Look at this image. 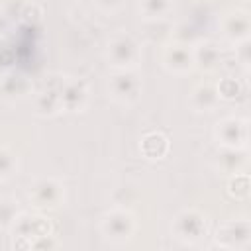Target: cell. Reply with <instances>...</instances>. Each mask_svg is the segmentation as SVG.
Instances as JSON below:
<instances>
[{
	"label": "cell",
	"mask_w": 251,
	"mask_h": 251,
	"mask_svg": "<svg viewBox=\"0 0 251 251\" xmlns=\"http://www.w3.org/2000/svg\"><path fill=\"white\" fill-rule=\"evenodd\" d=\"M65 80L57 84H45V88L35 96V112L39 116H55L63 110L61 106V86Z\"/></svg>",
	"instance_id": "8fae6325"
},
{
	"label": "cell",
	"mask_w": 251,
	"mask_h": 251,
	"mask_svg": "<svg viewBox=\"0 0 251 251\" xmlns=\"http://www.w3.org/2000/svg\"><path fill=\"white\" fill-rule=\"evenodd\" d=\"M218 102H220L218 90L208 82H200L190 92V104L196 112H212L218 106Z\"/></svg>",
	"instance_id": "9a60e30c"
},
{
	"label": "cell",
	"mask_w": 251,
	"mask_h": 251,
	"mask_svg": "<svg viewBox=\"0 0 251 251\" xmlns=\"http://www.w3.org/2000/svg\"><path fill=\"white\" fill-rule=\"evenodd\" d=\"M94 4L104 12H116L124 4V0H94Z\"/></svg>",
	"instance_id": "d4e9b609"
},
{
	"label": "cell",
	"mask_w": 251,
	"mask_h": 251,
	"mask_svg": "<svg viewBox=\"0 0 251 251\" xmlns=\"http://www.w3.org/2000/svg\"><path fill=\"white\" fill-rule=\"evenodd\" d=\"M6 25H8V20H6V14L0 10V35L6 31Z\"/></svg>",
	"instance_id": "484cf974"
},
{
	"label": "cell",
	"mask_w": 251,
	"mask_h": 251,
	"mask_svg": "<svg viewBox=\"0 0 251 251\" xmlns=\"http://www.w3.org/2000/svg\"><path fill=\"white\" fill-rule=\"evenodd\" d=\"M108 88L112 92V96L122 102V104H131L139 98L141 94V80L139 76L131 71V69H118L110 80H108Z\"/></svg>",
	"instance_id": "277c9868"
},
{
	"label": "cell",
	"mask_w": 251,
	"mask_h": 251,
	"mask_svg": "<svg viewBox=\"0 0 251 251\" xmlns=\"http://www.w3.org/2000/svg\"><path fill=\"white\" fill-rule=\"evenodd\" d=\"M102 233L108 239L114 241H124L127 237H131V233L135 231V218L131 212L126 210H112L110 214L104 216L102 220Z\"/></svg>",
	"instance_id": "ba28073f"
},
{
	"label": "cell",
	"mask_w": 251,
	"mask_h": 251,
	"mask_svg": "<svg viewBox=\"0 0 251 251\" xmlns=\"http://www.w3.org/2000/svg\"><path fill=\"white\" fill-rule=\"evenodd\" d=\"M14 226V235L20 239H25L22 247H39V239H47L53 231L51 222L43 216H29V214H18Z\"/></svg>",
	"instance_id": "6da1fadb"
},
{
	"label": "cell",
	"mask_w": 251,
	"mask_h": 251,
	"mask_svg": "<svg viewBox=\"0 0 251 251\" xmlns=\"http://www.w3.org/2000/svg\"><path fill=\"white\" fill-rule=\"evenodd\" d=\"M41 16H43V10H41L37 4H25V6L22 8V18H24V22H27V24H37V22H41Z\"/></svg>",
	"instance_id": "603a6c76"
},
{
	"label": "cell",
	"mask_w": 251,
	"mask_h": 251,
	"mask_svg": "<svg viewBox=\"0 0 251 251\" xmlns=\"http://www.w3.org/2000/svg\"><path fill=\"white\" fill-rule=\"evenodd\" d=\"M63 198H65L63 184L55 178H39L29 188V200L33 202L35 208H41V210L57 208L63 202Z\"/></svg>",
	"instance_id": "52a82bcc"
},
{
	"label": "cell",
	"mask_w": 251,
	"mask_h": 251,
	"mask_svg": "<svg viewBox=\"0 0 251 251\" xmlns=\"http://www.w3.org/2000/svg\"><path fill=\"white\" fill-rule=\"evenodd\" d=\"M18 218V206L14 200H0V226H12Z\"/></svg>",
	"instance_id": "7402d4cb"
},
{
	"label": "cell",
	"mask_w": 251,
	"mask_h": 251,
	"mask_svg": "<svg viewBox=\"0 0 251 251\" xmlns=\"http://www.w3.org/2000/svg\"><path fill=\"white\" fill-rule=\"evenodd\" d=\"M249 29H251V24H249V14L245 10H235L227 14V18L224 20V35L233 43L247 39Z\"/></svg>",
	"instance_id": "7c38bea8"
},
{
	"label": "cell",
	"mask_w": 251,
	"mask_h": 251,
	"mask_svg": "<svg viewBox=\"0 0 251 251\" xmlns=\"http://www.w3.org/2000/svg\"><path fill=\"white\" fill-rule=\"evenodd\" d=\"M0 90L6 98H24L31 90V82L22 75H6L0 82Z\"/></svg>",
	"instance_id": "2e32d148"
},
{
	"label": "cell",
	"mask_w": 251,
	"mask_h": 251,
	"mask_svg": "<svg viewBox=\"0 0 251 251\" xmlns=\"http://www.w3.org/2000/svg\"><path fill=\"white\" fill-rule=\"evenodd\" d=\"M192 59H194V65H198L202 71H212V69H216L220 65L222 53H220L218 43H214V41H200L192 49Z\"/></svg>",
	"instance_id": "5bb4252c"
},
{
	"label": "cell",
	"mask_w": 251,
	"mask_h": 251,
	"mask_svg": "<svg viewBox=\"0 0 251 251\" xmlns=\"http://www.w3.org/2000/svg\"><path fill=\"white\" fill-rule=\"evenodd\" d=\"M235 57H237V61H239L245 69L249 67V59H251V57H249V37L235 43Z\"/></svg>",
	"instance_id": "cb8c5ba5"
},
{
	"label": "cell",
	"mask_w": 251,
	"mask_h": 251,
	"mask_svg": "<svg viewBox=\"0 0 251 251\" xmlns=\"http://www.w3.org/2000/svg\"><path fill=\"white\" fill-rule=\"evenodd\" d=\"M243 163H245V157L241 149H235V147H224V151L218 155V165L227 173H239Z\"/></svg>",
	"instance_id": "ac0fdd59"
},
{
	"label": "cell",
	"mask_w": 251,
	"mask_h": 251,
	"mask_svg": "<svg viewBox=\"0 0 251 251\" xmlns=\"http://www.w3.org/2000/svg\"><path fill=\"white\" fill-rule=\"evenodd\" d=\"M141 51L137 41L127 33H118L108 43V59L116 69H131L139 63Z\"/></svg>",
	"instance_id": "7a4b0ae2"
},
{
	"label": "cell",
	"mask_w": 251,
	"mask_h": 251,
	"mask_svg": "<svg viewBox=\"0 0 251 251\" xmlns=\"http://www.w3.org/2000/svg\"><path fill=\"white\" fill-rule=\"evenodd\" d=\"M163 65L176 75L188 73L194 67V59H192V49L184 43H173L169 47H165L163 51Z\"/></svg>",
	"instance_id": "30bf717a"
},
{
	"label": "cell",
	"mask_w": 251,
	"mask_h": 251,
	"mask_svg": "<svg viewBox=\"0 0 251 251\" xmlns=\"http://www.w3.org/2000/svg\"><path fill=\"white\" fill-rule=\"evenodd\" d=\"M249 235H251V226L245 218L229 220L218 227L216 245L224 249H243L249 245Z\"/></svg>",
	"instance_id": "8992f818"
},
{
	"label": "cell",
	"mask_w": 251,
	"mask_h": 251,
	"mask_svg": "<svg viewBox=\"0 0 251 251\" xmlns=\"http://www.w3.org/2000/svg\"><path fill=\"white\" fill-rule=\"evenodd\" d=\"M171 149V143H169V137L161 131H149L141 137V143H139V151L143 153V157L147 159H163L167 157Z\"/></svg>",
	"instance_id": "4fadbf2b"
},
{
	"label": "cell",
	"mask_w": 251,
	"mask_h": 251,
	"mask_svg": "<svg viewBox=\"0 0 251 251\" xmlns=\"http://www.w3.org/2000/svg\"><path fill=\"white\" fill-rule=\"evenodd\" d=\"M173 231L178 239L186 241V243H194L198 239H202L208 233V222L206 216L194 208L190 210H182L173 224Z\"/></svg>",
	"instance_id": "3957f363"
},
{
	"label": "cell",
	"mask_w": 251,
	"mask_h": 251,
	"mask_svg": "<svg viewBox=\"0 0 251 251\" xmlns=\"http://www.w3.org/2000/svg\"><path fill=\"white\" fill-rule=\"evenodd\" d=\"M88 104V86L82 78L65 80L61 86V106L67 112H80Z\"/></svg>",
	"instance_id": "9c48e42d"
},
{
	"label": "cell",
	"mask_w": 251,
	"mask_h": 251,
	"mask_svg": "<svg viewBox=\"0 0 251 251\" xmlns=\"http://www.w3.org/2000/svg\"><path fill=\"white\" fill-rule=\"evenodd\" d=\"M216 90H218V96L220 98L233 100V98H237L241 94V82L237 78H233V76H226V78H222L218 82Z\"/></svg>",
	"instance_id": "ffe728a7"
},
{
	"label": "cell",
	"mask_w": 251,
	"mask_h": 251,
	"mask_svg": "<svg viewBox=\"0 0 251 251\" xmlns=\"http://www.w3.org/2000/svg\"><path fill=\"white\" fill-rule=\"evenodd\" d=\"M173 10L171 0H139V12L147 20H165Z\"/></svg>",
	"instance_id": "e0dca14e"
},
{
	"label": "cell",
	"mask_w": 251,
	"mask_h": 251,
	"mask_svg": "<svg viewBox=\"0 0 251 251\" xmlns=\"http://www.w3.org/2000/svg\"><path fill=\"white\" fill-rule=\"evenodd\" d=\"M251 190V182H249V175L245 173H233V176L227 182V192L233 198H247Z\"/></svg>",
	"instance_id": "d6986e66"
},
{
	"label": "cell",
	"mask_w": 251,
	"mask_h": 251,
	"mask_svg": "<svg viewBox=\"0 0 251 251\" xmlns=\"http://www.w3.org/2000/svg\"><path fill=\"white\" fill-rule=\"evenodd\" d=\"M18 169V159L8 147H0V180L10 178Z\"/></svg>",
	"instance_id": "44dd1931"
},
{
	"label": "cell",
	"mask_w": 251,
	"mask_h": 251,
	"mask_svg": "<svg viewBox=\"0 0 251 251\" xmlns=\"http://www.w3.org/2000/svg\"><path fill=\"white\" fill-rule=\"evenodd\" d=\"M216 139L222 147H235V149H243L247 145L249 139V126L245 118H224L222 122H218L216 126Z\"/></svg>",
	"instance_id": "5b68a950"
}]
</instances>
